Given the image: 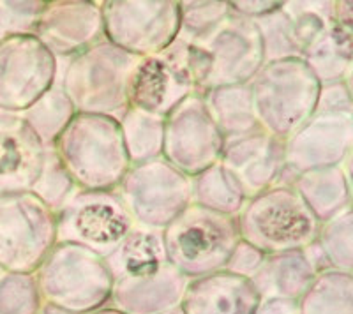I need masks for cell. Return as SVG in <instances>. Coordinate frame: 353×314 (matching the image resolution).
<instances>
[{
  "mask_svg": "<svg viewBox=\"0 0 353 314\" xmlns=\"http://www.w3.org/2000/svg\"><path fill=\"white\" fill-rule=\"evenodd\" d=\"M299 314H353V275L321 270L297 300Z\"/></svg>",
  "mask_w": 353,
  "mask_h": 314,
  "instance_id": "d4e9b609",
  "label": "cell"
},
{
  "mask_svg": "<svg viewBox=\"0 0 353 314\" xmlns=\"http://www.w3.org/2000/svg\"><path fill=\"white\" fill-rule=\"evenodd\" d=\"M292 185L320 222L352 207V177L341 166L309 169L299 174Z\"/></svg>",
  "mask_w": 353,
  "mask_h": 314,
  "instance_id": "7402d4cb",
  "label": "cell"
},
{
  "mask_svg": "<svg viewBox=\"0 0 353 314\" xmlns=\"http://www.w3.org/2000/svg\"><path fill=\"white\" fill-rule=\"evenodd\" d=\"M219 165L228 169L251 198L277 184L285 169V141L258 129L241 138L226 140Z\"/></svg>",
  "mask_w": 353,
  "mask_h": 314,
  "instance_id": "ac0fdd59",
  "label": "cell"
},
{
  "mask_svg": "<svg viewBox=\"0 0 353 314\" xmlns=\"http://www.w3.org/2000/svg\"><path fill=\"white\" fill-rule=\"evenodd\" d=\"M108 306L125 314H165L181 306L189 279L166 258L163 230L134 226L108 258Z\"/></svg>",
  "mask_w": 353,
  "mask_h": 314,
  "instance_id": "6da1fadb",
  "label": "cell"
},
{
  "mask_svg": "<svg viewBox=\"0 0 353 314\" xmlns=\"http://www.w3.org/2000/svg\"><path fill=\"white\" fill-rule=\"evenodd\" d=\"M101 11L106 41L137 56L161 53L181 32L179 0H105Z\"/></svg>",
  "mask_w": 353,
  "mask_h": 314,
  "instance_id": "7c38bea8",
  "label": "cell"
},
{
  "mask_svg": "<svg viewBox=\"0 0 353 314\" xmlns=\"http://www.w3.org/2000/svg\"><path fill=\"white\" fill-rule=\"evenodd\" d=\"M181 32L179 39L193 41L212 30L228 17L232 9L230 2H216V0H181Z\"/></svg>",
  "mask_w": 353,
  "mask_h": 314,
  "instance_id": "d6a6232c",
  "label": "cell"
},
{
  "mask_svg": "<svg viewBox=\"0 0 353 314\" xmlns=\"http://www.w3.org/2000/svg\"><path fill=\"white\" fill-rule=\"evenodd\" d=\"M196 94L188 61V43L176 37L161 53L141 56L129 80V106L166 118L185 97Z\"/></svg>",
  "mask_w": 353,
  "mask_h": 314,
  "instance_id": "5bb4252c",
  "label": "cell"
},
{
  "mask_svg": "<svg viewBox=\"0 0 353 314\" xmlns=\"http://www.w3.org/2000/svg\"><path fill=\"white\" fill-rule=\"evenodd\" d=\"M313 265L304 249L288 253L265 254L260 269L251 278L260 298H288L299 300L314 279Z\"/></svg>",
  "mask_w": 353,
  "mask_h": 314,
  "instance_id": "44dd1931",
  "label": "cell"
},
{
  "mask_svg": "<svg viewBox=\"0 0 353 314\" xmlns=\"http://www.w3.org/2000/svg\"><path fill=\"white\" fill-rule=\"evenodd\" d=\"M34 278L41 302L72 314L108 306L112 297L113 279L105 258L78 244L57 242Z\"/></svg>",
  "mask_w": 353,
  "mask_h": 314,
  "instance_id": "52a82bcc",
  "label": "cell"
},
{
  "mask_svg": "<svg viewBox=\"0 0 353 314\" xmlns=\"http://www.w3.org/2000/svg\"><path fill=\"white\" fill-rule=\"evenodd\" d=\"M46 149L27 122L0 112V194L32 191L44 166Z\"/></svg>",
  "mask_w": 353,
  "mask_h": 314,
  "instance_id": "d6986e66",
  "label": "cell"
},
{
  "mask_svg": "<svg viewBox=\"0 0 353 314\" xmlns=\"http://www.w3.org/2000/svg\"><path fill=\"white\" fill-rule=\"evenodd\" d=\"M41 297L34 274H4L0 279V314H39Z\"/></svg>",
  "mask_w": 353,
  "mask_h": 314,
  "instance_id": "836d02e7",
  "label": "cell"
},
{
  "mask_svg": "<svg viewBox=\"0 0 353 314\" xmlns=\"http://www.w3.org/2000/svg\"><path fill=\"white\" fill-rule=\"evenodd\" d=\"M254 314H299V304L288 298H260Z\"/></svg>",
  "mask_w": 353,
  "mask_h": 314,
  "instance_id": "f35d334b",
  "label": "cell"
},
{
  "mask_svg": "<svg viewBox=\"0 0 353 314\" xmlns=\"http://www.w3.org/2000/svg\"><path fill=\"white\" fill-rule=\"evenodd\" d=\"M57 244V213L32 193L0 194V269L36 274Z\"/></svg>",
  "mask_w": 353,
  "mask_h": 314,
  "instance_id": "9c48e42d",
  "label": "cell"
},
{
  "mask_svg": "<svg viewBox=\"0 0 353 314\" xmlns=\"http://www.w3.org/2000/svg\"><path fill=\"white\" fill-rule=\"evenodd\" d=\"M318 246L325 254L330 269L350 272L353 270V212L346 207L334 218L320 224Z\"/></svg>",
  "mask_w": 353,
  "mask_h": 314,
  "instance_id": "f546056e",
  "label": "cell"
},
{
  "mask_svg": "<svg viewBox=\"0 0 353 314\" xmlns=\"http://www.w3.org/2000/svg\"><path fill=\"white\" fill-rule=\"evenodd\" d=\"M258 302L251 279L219 270L189 279L179 307L184 314H254Z\"/></svg>",
  "mask_w": 353,
  "mask_h": 314,
  "instance_id": "ffe728a7",
  "label": "cell"
},
{
  "mask_svg": "<svg viewBox=\"0 0 353 314\" xmlns=\"http://www.w3.org/2000/svg\"><path fill=\"white\" fill-rule=\"evenodd\" d=\"M201 97L225 141L261 129L254 115L249 83L221 87L201 94Z\"/></svg>",
  "mask_w": 353,
  "mask_h": 314,
  "instance_id": "603a6c76",
  "label": "cell"
},
{
  "mask_svg": "<svg viewBox=\"0 0 353 314\" xmlns=\"http://www.w3.org/2000/svg\"><path fill=\"white\" fill-rule=\"evenodd\" d=\"M4 274H8V272H6V270H2V269H0V279L4 278Z\"/></svg>",
  "mask_w": 353,
  "mask_h": 314,
  "instance_id": "7bdbcfd3",
  "label": "cell"
},
{
  "mask_svg": "<svg viewBox=\"0 0 353 314\" xmlns=\"http://www.w3.org/2000/svg\"><path fill=\"white\" fill-rule=\"evenodd\" d=\"M85 314H125V313H122V311L115 309V307H112V306H105V307H99V309L90 311V313H85Z\"/></svg>",
  "mask_w": 353,
  "mask_h": 314,
  "instance_id": "60d3db41",
  "label": "cell"
},
{
  "mask_svg": "<svg viewBox=\"0 0 353 314\" xmlns=\"http://www.w3.org/2000/svg\"><path fill=\"white\" fill-rule=\"evenodd\" d=\"M165 314H184L181 311V307H176V309H172V311H168V313H165Z\"/></svg>",
  "mask_w": 353,
  "mask_h": 314,
  "instance_id": "b9f144b4",
  "label": "cell"
},
{
  "mask_svg": "<svg viewBox=\"0 0 353 314\" xmlns=\"http://www.w3.org/2000/svg\"><path fill=\"white\" fill-rule=\"evenodd\" d=\"M254 25L263 45V61L274 62L283 59H301L297 45L293 41L292 21L288 14L283 11V6L263 17L254 18Z\"/></svg>",
  "mask_w": 353,
  "mask_h": 314,
  "instance_id": "4dcf8cb0",
  "label": "cell"
},
{
  "mask_svg": "<svg viewBox=\"0 0 353 314\" xmlns=\"http://www.w3.org/2000/svg\"><path fill=\"white\" fill-rule=\"evenodd\" d=\"M61 83V61L34 34L0 41V112L21 115Z\"/></svg>",
  "mask_w": 353,
  "mask_h": 314,
  "instance_id": "4fadbf2b",
  "label": "cell"
},
{
  "mask_svg": "<svg viewBox=\"0 0 353 314\" xmlns=\"http://www.w3.org/2000/svg\"><path fill=\"white\" fill-rule=\"evenodd\" d=\"M119 124H121L125 150H128L131 165L161 157L165 118L154 117V115L129 106Z\"/></svg>",
  "mask_w": 353,
  "mask_h": 314,
  "instance_id": "83f0119b",
  "label": "cell"
},
{
  "mask_svg": "<svg viewBox=\"0 0 353 314\" xmlns=\"http://www.w3.org/2000/svg\"><path fill=\"white\" fill-rule=\"evenodd\" d=\"M334 2H304V0H290L283 2V11L292 21L293 41L297 45L301 59L311 46L325 32L332 23Z\"/></svg>",
  "mask_w": 353,
  "mask_h": 314,
  "instance_id": "f1b7e54d",
  "label": "cell"
},
{
  "mask_svg": "<svg viewBox=\"0 0 353 314\" xmlns=\"http://www.w3.org/2000/svg\"><path fill=\"white\" fill-rule=\"evenodd\" d=\"M235 219L241 240L263 254L305 249L316 240L321 224L295 187L286 184L248 198Z\"/></svg>",
  "mask_w": 353,
  "mask_h": 314,
  "instance_id": "8992f818",
  "label": "cell"
},
{
  "mask_svg": "<svg viewBox=\"0 0 353 314\" xmlns=\"http://www.w3.org/2000/svg\"><path fill=\"white\" fill-rule=\"evenodd\" d=\"M223 147L225 138L200 94L185 97L165 118L161 156L189 178L219 163Z\"/></svg>",
  "mask_w": 353,
  "mask_h": 314,
  "instance_id": "9a60e30c",
  "label": "cell"
},
{
  "mask_svg": "<svg viewBox=\"0 0 353 314\" xmlns=\"http://www.w3.org/2000/svg\"><path fill=\"white\" fill-rule=\"evenodd\" d=\"M141 56L101 41L65 61L61 87L77 113L106 115L121 121L129 108V80Z\"/></svg>",
  "mask_w": 353,
  "mask_h": 314,
  "instance_id": "277c9868",
  "label": "cell"
},
{
  "mask_svg": "<svg viewBox=\"0 0 353 314\" xmlns=\"http://www.w3.org/2000/svg\"><path fill=\"white\" fill-rule=\"evenodd\" d=\"M77 191V184L72 182L71 175L68 174V169L64 168L61 159L57 157L55 150L46 149L43 171H41L36 185L32 187V193L44 205H48L53 212H57L71 200V196Z\"/></svg>",
  "mask_w": 353,
  "mask_h": 314,
  "instance_id": "1f68e13d",
  "label": "cell"
},
{
  "mask_svg": "<svg viewBox=\"0 0 353 314\" xmlns=\"http://www.w3.org/2000/svg\"><path fill=\"white\" fill-rule=\"evenodd\" d=\"M239 242L237 219L193 202L163 230L166 258L188 279L225 270Z\"/></svg>",
  "mask_w": 353,
  "mask_h": 314,
  "instance_id": "ba28073f",
  "label": "cell"
},
{
  "mask_svg": "<svg viewBox=\"0 0 353 314\" xmlns=\"http://www.w3.org/2000/svg\"><path fill=\"white\" fill-rule=\"evenodd\" d=\"M320 85L302 59L265 62L249 81L258 125L286 141L316 112Z\"/></svg>",
  "mask_w": 353,
  "mask_h": 314,
  "instance_id": "5b68a950",
  "label": "cell"
},
{
  "mask_svg": "<svg viewBox=\"0 0 353 314\" xmlns=\"http://www.w3.org/2000/svg\"><path fill=\"white\" fill-rule=\"evenodd\" d=\"M81 191H113L131 168L119 121L77 113L52 147Z\"/></svg>",
  "mask_w": 353,
  "mask_h": 314,
  "instance_id": "7a4b0ae2",
  "label": "cell"
},
{
  "mask_svg": "<svg viewBox=\"0 0 353 314\" xmlns=\"http://www.w3.org/2000/svg\"><path fill=\"white\" fill-rule=\"evenodd\" d=\"M34 36L55 59L69 61L106 39L101 2L50 0L41 11Z\"/></svg>",
  "mask_w": 353,
  "mask_h": 314,
  "instance_id": "e0dca14e",
  "label": "cell"
},
{
  "mask_svg": "<svg viewBox=\"0 0 353 314\" xmlns=\"http://www.w3.org/2000/svg\"><path fill=\"white\" fill-rule=\"evenodd\" d=\"M55 213L57 242L78 244L101 258H108L137 226L117 189H78Z\"/></svg>",
  "mask_w": 353,
  "mask_h": 314,
  "instance_id": "30bf717a",
  "label": "cell"
},
{
  "mask_svg": "<svg viewBox=\"0 0 353 314\" xmlns=\"http://www.w3.org/2000/svg\"><path fill=\"white\" fill-rule=\"evenodd\" d=\"M44 4L41 0H0V41L9 36L34 34Z\"/></svg>",
  "mask_w": 353,
  "mask_h": 314,
  "instance_id": "e575fe53",
  "label": "cell"
},
{
  "mask_svg": "<svg viewBox=\"0 0 353 314\" xmlns=\"http://www.w3.org/2000/svg\"><path fill=\"white\" fill-rule=\"evenodd\" d=\"M39 314H72V313H69V311L65 309H61V307L50 306V304H41Z\"/></svg>",
  "mask_w": 353,
  "mask_h": 314,
  "instance_id": "ab89813d",
  "label": "cell"
},
{
  "mask_svg": "<svg viewBox=\"0 0 353 314\" xmlns=\"http://www.w3.org/2000/svg\"><path fill=\"white\" fill-rule=\"evenodd\" d=\"M74 115L77 109L72 106L71 99L64 92L61 83H55L39 101L21 113L20 117L36 133L44 149H52L57 138L61 136Z\"/></svg>",
  "mask_w": 353,
  "mask_h": 314,
  "instance_id": "4316f807",
  "label": "cell"
},
{
  "mask_svg": "<svg viewBox=\"0 0 353 314\" xmlns=\"http://www.w3.org/2000/svg\"><path fill=\"white\" fill-rule=\"evenodd\" d=\"M316 112H353L352 83L345 80L321 83Z\"/></svg>",
  "mask_w": 353,
  "mask_h": 314,
  "instance_id": "d590c367",
  "label": "cell"
},
{
  "mask_svg": "<svg viewBox=\"0 0 353 314\" xmlns=\"http://www.w3.org/2000/svg\"><path fill=\"white\" fill-rule=\"evenodd\" d=\"M281 6L283 2H274V0H233V2H230V9L235 14H241L249 20H254V18L263 17L267 12L276 11Z\"/></svg>",
  "mask_w": 353,
  "mask_h": 314,
  "instance_id": "74e56055",
  "label": "cell"
},
{
  "mask_svg": "<svg viewBox=\"0 0 353 314\" xmlns=\"http://www.w3.org/2000/svg\"><path fill=\"white\" fill-rule=\"evenodd\" d=\"M353 154V112H314L285 141V169L277 184L292 185L299 174L339 166Z\"/></svg>",
  "mask_w": 353,
  "mask_h": 314,
  "instance_id": "2e32d148",
  "label": "cell"
},
{
  "mask_svg": "<svg viewBox=\"0 0 353 314\" xmlns=\"http://www.w3.org/2000/svg\"><path fill=\"white\" fill-rule=\"evenodd\" d=\"M188 61L200 96L221 87L249 83L265 64L258 27L232 11L212 30L189 41Z\"/></svg>",
  "mask_w": 353,
  "mask_h": 314,
  "instance_id": "3957f363",
  "label": "cell"
},
{
  "mask_svg": "<svg viewBox=\"0 0 353 314\" xmlns=\"http://www.w3.org/2000/svg\"><path fill=\"white\" fill-rule=\"evenodd\" d=\"M191 202L214 212L237 218L248 202V196L237 178L216 163L191 178Z\"/></svg>",
  "mask_w": 353,
  "mask_h": 314,
  "instance_id": "484cf974",
  "label": "cell"
},
{
  "mask_svg": "<svg viewBox=\"0 0 353 314\" xmlns=\"http://www.w3.org/2000/svg\"><path fill=\"white\" fill-rule=\"evenodd\" d=\"M352 27L332 21L320 39L302 55V61L313 71L320 83L352 81Z\"/></svg>",
  "mask_w": 353,
  "mask_h": 314,
  "instance_id": "cb8c5ba5",
  "label": "cell"
},
{
  "mask_svg": "<svg viewBox=\"0 0 353 314\" xmlns=\"http://www.w3.org/2000/svg\"><path fill=\"white\" fill-rule=\"evenodd\" d=\"M117 193L134 224L165 230L176 213L191 203V178L161 156L131 165Z\"/></svg>",
  "mask_w": 353,
  "mask_h": 314,
  "instance_id": "8fae6325",
  "label": "cell"
},
{
  "mask_svg": "<svg viewBox=\"0 0 353 314\" xmlns=\"http://www.w3.org/2000/svg\"><path fill=\"white\" fill-rule=\"evenodd\" d=\"M263 258H265V254L261 253V251H258L256 247L253 246H249L248 242L241 240L237 244V247L233 249L225 270L233 272V274H237V275H242V278L251 279L254 272L260 269Z\"/></svg>",
  "mask_w": 353,
  "mask_h": 314,
  "instance_id": "8d00e7d4",
  "label": "cell"
}]
</instances>
